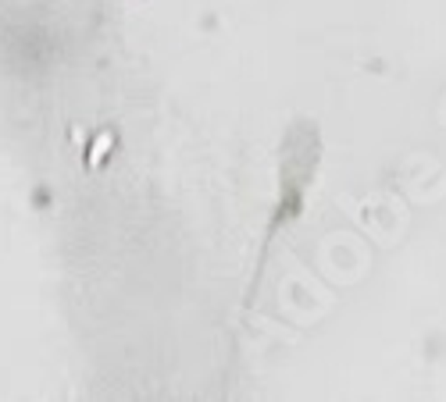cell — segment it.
<instances>
[{
	"instance_id": "6da1fadb",
	"label": "cell",
	"mask_w": 446,
	"mask_h": 402,
	"mask_svg": "<svg viewBox=\"0 0 446 402\" xmlns=\"http://www.w3.org/2000/svg\"><path fill=\"white\" fill-rule=\"evenodd\" d=\"M107 146H111V136H100V139H97V150H93V153H90V161H93V164H97V161H100V153H104V150H107Z\"/></svg>"
}]
</instances>
